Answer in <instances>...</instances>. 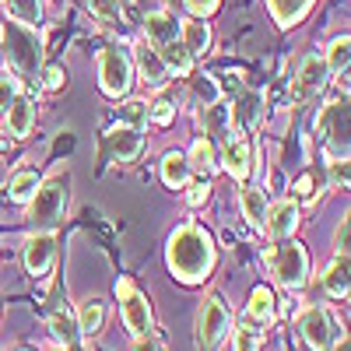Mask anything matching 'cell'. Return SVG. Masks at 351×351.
<instances>
[{
	"instance_id": "obj_1",
	"label": "cell",
	"mask_w": 351,
	"mask_h": 351,
	"mask_svg": "<svg viewBox=\"0 0 351 351\" xmlns=\"http://www.w3.org/2000/svg\"><path fill=\"white\" fill-rule=\"evenodd\" d=\"M165 260H169V271L183 285H197V281L208 278L211 267H215V239L193 221L180 225L169 236Z\"/></svg>"
},
{
	"instance_id": "obj_2",
	"label": "cell",
	"mask_w": 351,
	"mask_h": 351,
	"mask_svg": "<svg viewBox=\"0 0 351 351\" xmlns=\"http://www.w3.org/2000/svg\"><path fill=\"white\" fill-rule=\"evenodd\" d=\"M67 197H71V176L67 172H53L46 183L36 186L32 200H28V221L36 232H49L64 221L67 211Z\"/></svg>"
},
{
	"instance_id": "obj_3",
	"label": "cell",
	"mask_w": 351,
	"mask_h": 351,
	"mask_svg": "<svg viewBox=\"0 0 351 351\" xmlns=\"http://www.w3.org/2000/svg\"><path fill=\"white\" fill-rule=\"evenodd\" d=\"M4 36V49H8V60L18 74L25 77H36L43 71V39L36 36V28H28L21 21H8L0 28Z\"/></svg>"
},
{
	"instance_id": "obj_4",
	"label": "cell",
	"mask_w": 351,
	"mask_h": 351,
	"mask_svg": "<svg viewBox=\"0 0 351 351\" xmlns=\"http://www.w3.org/2000/svg\"><path fill=\"white\" fill-rule=\"evenodd\" d=\"M316 134L324 137L330 162H348V99L327 102L316 116Z\"/></svg>"
},
{
	"instance_id": "obj_5",
	"label": "cell",
	"mask_w": 351,
	"mask_h": 351,
	"mask_svg": "<svg viewBox=\"0 0 351 351\" xmlns=\"http://www.w3.org/2000/svg\"><path fill=\"white\" fill-rule=\"evenodd\" d=\"M130 60H127V53L123 49H116V46H106L102 56H99V84H102V92L109 99H123L130 92Z\"/></svg>"
},
{
	"instance_id": "obj_6",
	"label": "cell",
	"mask_w": 351,
	"mask_h": 351,
	"mask_svg": "<svg viewBox=\"0 0 351 351\" xmlns=\"http://www.w3.org/2000/svg\"><path fill=\"white\" fill-rule=\"evenodd\" d=\"M228 327H232V316H228L225 302L218 295L204 299V306L197 313V344H200V351H215L221 344V337L228 334Z\"/></svg>"
},
{
	"instance_id": "obj_7",
	"label": "cell",
	"mask_w": 351,
	"mask_h": 351,
	"mask_svg": "<svg viewBox=\"0 0 351 351\" xmlns=\"http://www.w3.org/2000/svg\"><path fill=\"white\" fill-rule=\"evenodd\" d=\"M271 271H274V278H278L285 288H302V285H306V271H309L306 250H302L299 243L285 239L281 246L271 250Z\"/></svg>"
},
{
	"instance_id": "obj_8",
	"label": "cell",
	"mask_w": 351,
	"mask_h": 351,
	"mask_svg": "<svg viewBox=\"0 0 351 351\" xmlns=\"http://www.w3.org/2000/svg\"><path fill=\"white\" fill-rule=\"evenodd\" d=\"M116 295H120V309H123V324L134 337H148L152 334V306L148 299L134 288V281H116Z\"/></svg>"
},
{
	"instance_id": "obj_9",
	"label": "cell",
	"mask_w": 351,
	"mask_h": 351,
	"mask_svg": "<svg viewBox=\"0 0 351 351\" xmlns=\"http://www.w3.org/2000/svg\"><path fill=\"white\" fill-rule=\"evenodd\" d=\"M327 81H330V67L324 64V56H316V53L306 56L299 74H295V81H291V102H295V106L313 102L327 88Z\"/></svg>"
},
{
	"instance_id": "obj_10",
	"label": "cell",
	"mask_w": 351,
	"mask_h": 351,
	"mask_svg": "<svg viewBox=\"0 0 351 351\" xmlns=\"http://www.w3.org/2000/svg\"><path fill=\"white\" fill-rule=\"evenodd\" d=\"M53 260H56V239H53V232H32V236L25 239V267H28V274H32V278L49 274Z\"/></svg>"
},
{
	"instance_id": "obj_11",
	"label": "cell",
	"mask_w": 351,
	"mask_h": 351,
	"mask_svg": "<svg viewBox=\"0 0 351 351\" xmlns=\"http://www.w3.org/2000/svg\"><path fill=\"white\" fill-rule=\"evenodd\" d=\"M299 334H302V341H306L313 351H330V344H334L330 316H327L324 309H316V306L302 313V319H299Z\"/></svg>"
},
{
	"instance_id": "obj_12",
	"label": "cell",
	"mask_w": 351,
	"mask_h": 351,
	"mask_svg": "<svg viewBox=\"0 0 351 351\" xmlns=\"http://www.w3.org/2000/svg\"><path fill=\"white\" fill-rule=\"evenodd\" d=\"M134 60H137V71H141V77H144L148 88H165L169 84V67H165V60L158 56V49L152 43H137Z\"/></svg>"
},
{
	"instance_id": "obj_13",
	"label": "cell",
	"mask_w": 351,
	"mask_h": 351,
	"mask_svg": "<svg viewBox=\"0 0 351 351\" xmlns=\"http://www.w3.org/2000/svg\"><path fill=\"white\" fill-rule=\"evenodd\" d=\"M250 158H253V152H250V141H246V137H236V134L221 137L218 162H221L232 176H236V180H246V176H250Z\"/></svg>"
},
{
	"instance_id": "obj_14",
	"label": "cell",
	"mask_w": 351,
	"mask_h": 351,
	"mask_svg": "<svg viewBox=\"0 0 351 351\" xmlns=\"http://www.w3.org/2000/svg\"><path fill=\"white\" fill-rule=\"evenodd\" d=\"M299 225V204L295 200H278L274 208H267V218H263V232L271 239H288Z\"/></svg>"
},
{
	"instance_id": "obj_15",
	"label": "cell",
	"mask_w": 351,
	"mask_h": 351,
	"mask_svg": "<svg viewBox=\"0 0 351 351\" xmlns=\"http://www.w3.org/2000/svg\"><path fill=\"white\" fill-rule=\"evenodd\" d=\"M141 148H144L141 130H134V127H127V123H120V127L109 130V152H112L116 162H134V158L141 155Z\"/></svg>"
},
{
	"instance_id": "obj_16",
	"label": "cell",
	"mask_w": 351,
	"mask_h": 351,
	"mask_svg": "<svg viewBox=\"0 0 351 351\" xmlns=\"http://www.w3.org/2000/svg\"><path fill=\"white\" fill-rule=\"evenodd\" d=\"M144 43H152V46H165L172 39H180V18L169 14V11H155L144 18Z\"/></svg>"
},
{
	"instance_id": "obj_17",
	"label": "cell",
	"mask_w": 351,
	"mask_h": 351,
	"mask_svg": "<svg viewBox=\"0 0 351 351\" xmlns=\"http://www.w3.org/2000/svg\"><path fill=\"white\" fill-rule=\"evenodd\" d=\"M8 130L14 134V137H25L28 130H32V123H36V106H32V99H25V95H18L11 106H8Z\"/></svg>"
},
{
	"instance_id": "obj_18",
	"label": "cell",
	"mask_w": 351,
	"mask_h": 351,
	"mask_svg": "<svg viewBox=\"0 0 351 351\" xmlns=\"http://www.w3.org/2000/svg\"><path fill=\"white\" fill-rule=\"evenodd\" d=\"M313 4H316V0H267V8H271V14H274V21H278L281 28L299 25V21L309 14Z\"/></svg>"
},
{
	"instance_id": "obj_19",
	"label": "cell",
	"mask_w": 351,
	"mask_h": 351,
	"mask_svg": "<svg viewBox=\"0 0 351 351\" xmlns=\"http://www.w3.org/2000/svg\"><path fill=\"white\" fill-rule=\"evenodd\" d=\"M200 123H204V130L215 134V137H228L232 134V109L218 99V102L200 109Z\"/></svg>"
},
{
	"instance_id": "obj_20",
	"label": "cell",
	"mask_w": 351,
	"mask_h": 351,
	"mask_svg": "<svg viewBox=\"0 0 351 351\" xmlns=\"http://www.w3.org/2000/svg\"><path fill=\"white\" fill-rule=\"evenodd\" d=\"M190 162H186V155H180V152H169L165 158H162V183L165 186H172V190H183L186 183H190Z\"/></svg>"
},
{
	"instance_id": "obj_21",
	"label": "cell",
	"mask_w": 351,
	"mask_h": 351,
	"mask_svg": "<svg viewBox=\"0 0 351 351\" xmlns=\"http://www.w3.org/2000/svg\"><path fill=\"white\" fill-rule=\"evenodd\" d=\"M155 49H158V56L165 60L169 74H180V77H186V74L193 71V56L186 53V46H183L180 39H172V43H165V46H155Z\"/></svg>"
},
{
	"instance_id": "obj_22",
	"label": "cell",
	"mask_w": 351,
	"mask_h": 351,
	"mask_svg": "<svg viewBox=\"0 0 351 351\" xmlns=\"http://www.w3.org/2000/svg\"><path fill=\"white\" fill-rule=\"evenodd\" d=\"M180 43L186 46L190 56L208 53V46H211V28L204 25V21H186V25H180Z\"/></svg>"
},
{
	"instance_id": "obj_23",
	"label": "cell",
	"mask_w": 351,
	"mask_h": 351,
	"mask_svg": "<svg viewBox=\"0 0 351 351\" xmlns=\"http://www.w3.org/2000/svg\"><path fill=\"white\" fill-rule=\"evenodd\" d=\"M324 288L330 291L334 299H348V291H351V278H348V256H334V263L327 267L324 274Z\"/></svg>"
},
{
	"instance_id": "obj_24",
	"label": "cell",
	"mask_w": 351,
	"mask_h": 351,
	"mask_svg": "<svg viewBox=\"0 0 351 351\" xmlns=\"http://www.w3.org/2000/svg\"><path fill=\"white\" fill-rule=\"evenodd\" d=\"M246 313H250V319H253V324H260V327H267L271 319H274V295H271V288H267V285L253 288V295H250V306H246Z\"/></svg>"
},
{
	"instance_id": "obj_25",
	"label": "cell",
	"mask_w": 351,
	"mask_h": 351,
	"mask_svg": "<svg viewBox=\"0 0 351 351\" xmlns=\"http://www.w3.org/2000/svg\"><path fill=\"white\" fill-rule=\"evenodd\" d=\"M190 169H197V172H204V176H211L215 169H218V152H215V144L208 141V137H200V141H193V148H190Z\"/></svg>"
},
{
	"instance_id": "obj_26",
	"label": "cell",
	"mask_w": 351,
	"mask_h": 351,
	"mask_svg": "<svg viewBox=\"0 0 351 351\" xmlns=\"http://www.w3.org/2000/svg\"><path fill=\"white\" fill-rule=\"evenodd\" d=\"M102 324H106V306H102L99 299H88V302L81 306V313H77V330L92 337V334L102 330Z\"/></svg>"
},
{
	"instance_id": "obj_27",
	"label": "cell",
	"mask_w": 351,
	"mask_h": 351,
	"mask_svg": "<svg viewBox=\"0 0 351 351\" xmlns=\"http://www.w3.org/2000/svg\"><path fill=\"white\" fill-rule=\"evenodd\" d=\"M4 8L14 21H21L28 28H36L43 21V0H4Z\"/></svg>"
},
{
	"instance_id": "obj_28",
	"label": "cell",
	"mask_w": 351,
	"mask_h": 351,
	"mask_svg": "<svg viewBox=\"0 0 351 351\" xmlns=\"http://www.w3.org/2000/svg\"><path fill=\"white\" fill-rule=\"evenodd\" d=\"M348 60H351V39L348 36H337L327 53H324V64L330 67V74H344L348 71Z\"/></svg>"
},
{
	"instance_id": "obj_29",
	"label": "cell",
	"mask_w": 351,
	"mask_h": 351,
	"mask_svg": "<svg viewBox=\"0 0 351 351\" xmlns=\"http://www.w3.org/2000/svg\"><path fill=\"white\" fill-rule=\"evenodd\" d=\"M243 215L253 228L263 225V218H267V197H263V190H243Z\"/></svg>"
},
{
	"instance_id": "obj_30",
	"label": "cell",
	"mask_w": 351,
	"mask_h": 351,
	"mask_svg": "<svg viewBox=\"0 0 351 351\" xmlns=\"http://www.w3.org/2000/svg\"><path fill=\"white\" fill-rule=\"evenodd\" d=\"M36 186H39V176L36 172H14L11 183H8V193H11L14 204H28V200H32V193H36Z\"/></svg>"
},
{
	"instance_id": "obj_31",
	"label": "cell",
	"mask_w": 351,
	"mask_h": 351,
	"mask_svg": "<svg viewBox=\"0 0 351 351\" xmlns=\"http://www.w3.org/2000/svg\"><path fill=\"white\" fill-rule=\"evenodd\" d=\"M88 11H92L102 25H120L123 21V8H120V0H84Z\"/></svg>"
},
{
	"instance_id": "obj_32",
	"label": "cell",
	"mask_w": 351,
	"mask_h": 351,
	"mask_svg": "<svg viewBox=\"0 0 351 351\" xmlns=\"http://www.w3.org/2000/svg\"><path fill=\"white\" fill-rule=\"evenodd\" d=\"M49 330H53L56 341H64V348H67V344H74L77 324H74V316H71L67 309H60V313H53V316H49Z\"/></svg>"
},
{
	"instance_id": "obj_33",
	"label": "cell",
	"mask_w": 351,
	"mask_h": 351,
	"mask_svg": "<svg viewBox=\"0 0 351 351\" xmlns=\"http://www.w3.org/2000/svg\"><path fill=\"white\" fill-rule=\"evenodd\" d=\"M260 341H263V334H260V327H253V319L236 327V334H232V348L236 351H260Z\"/></svg>"
},
{
	"instance_id": "obj_34",
	"label": "cell",
	"mask_w": 351,
	"mask_h": 351,
	"mask_svg": "<svg viewBox=\"0 0 351 351\" xmlns=\"http://www.w3.org/2000/svg\"><path fill=\"white\" fill-rule=\"evenodd\" d=\"M120 120L134 130H141L144 123H148V102H141V99H130L120 106Z\"/></svg>"
},
{
	"instance_id": "obj_35",
	"label": "cell",
	"mask_w": 351,
	"mask_h": 351,
	"mask_svg": "<svg viewBox=\"0 0 351 351\" xmlns=\"http://www.w3.org/2000/svg\"><path fill=\"white\" fill-rule=\"evenodd\" d=\"M260 106H263V102H260V95H243V99H239V106L232 109V116H236V120H239L243 127H253V123L260 120Z\"/></svg>"
},
{
	"instance_id": "obj_36",
	"label": "cell",
	"mask_w": 351,
	"mask_h": 351,
	"mask_svg": "<svg viewBox=\"0 0 351 351\" xmlns=\"http://www.w3.org/2000/svg\"><path fill=\"white\" fill-rule=\"evenodd\" d=\"M193 99H200V106L218 102V81H211V77H193Z\"/></svg>"
},
{
	"instance_id": "obj_37",
	"label": "cell",
	"mask_w": 351,
	"mask_h": 351,
	"mask_svg": "<svg viewBox=\"0 0 351 351\" xmlns=\"http://www.w3.org/2000/svg\"><path fill=\"white\" fill-rule=\"evenodd\" d=\"M148 120H152L155 127H169V123L176 120V106H172L169 99H158V102L148 109Z\"/></svg>"
},
{
	"instance_id": "obj_38",
	"label": "cell",
	"mask_w": 351,
	"mask_h": 351,
	"mask_svg": "<svg viewBox=\"0 0 351 351\" xmlns=\"http://www.w3.org/2000/svg\"><path fill=\"white\" fill-rule=\"evenodd\" d=\"M21 95V88H18V77L11 74H0V112H8V106Z\"/></svg>"
},
{
	"instance_id": "obj_39",
	"label": "cell",
	"mask_w": 351,
	"mask_h": 351,
	"mask_svg": "<svg viewBox=\"0 0 351 351\" xmlns=\"http://www.w3.org/2000/svg\"><path fill=\"white\" fill-rule=\"evenodd\" d=\"M64 81H67V71L64 67H46L43 71V88H46V92H60Z\"/></svg>"
},
{
	"instance_id": "obj_40",
	"label": "cell",
	"mask_w": 351,
	"mask_h": 351,
	"mask_svg": "<svg viewBox=\"0 0 351 351\" xmlns=\"http://www.w3.org/2000/svg\"><path fill=\"white\" fill-rule=\"evenodd\" d=\"M186 11L197 14V18H208L218 11V0H186Z\"/></svg>"
},
{
	"instance_id": "obj_41",
	"label": "cell",
	"mask_w": 351,
	"mask_h": 351,
	"mask_svg": "<svg viewBox=\"0 0 351 351\" xmlns=\"http://www.w3.org/2000/svg\"><path fill=\"white\" fill-rule=\"evenodd\" d=\"M334 253L348 256V215H344V221L337 225V236H334Z\"/></svg>"
},
{
	"instance_id": "obj_42",
	"label": "cell",
	"mask_w": 351,
	"mask_h": 351,
	"mask_svg": "<svg viewBox=\"0 0 351 351\" xmlns=\"http://www.w3.org/2000/svg\"><path fill=\"white\" fill-rule=\"evenodd\" d=\"M330 183L348 186V162H330Z\"/></svg>"
},
{
	"instance_id": "obj_43",
	"label": "cell",
	"mask_w": 351,
	"mask_h": 351,
	"mask_svg": "<svg viewBox=\"0 0 351 351\" xmlns=\"http://www.w3.org/2000/svg\"><path fill=\"white\" fill-rule=\"evenodd\" d=\"M186 200L193 204V208H200L204 200H208V183H197V186H190V193H186Z\"/></svg>"
},
{
	"instance_id": "obj_44",
	"label": "cell",
	"mask_w": 351,
	"mask_h": 351,
	"mask_svg": "<svg viewBox=\"0 0 351 351\" xmlns=\"http://www.w3.org/2000/svg\"><path fill=\"white\" fill-rule=\"evenodd\" d=\"M313 193V180H309V176H302V180L295 183V197H309Z\"/></svg>"
},
{
	"instance_id": "obj_45",
	"label": "cell",
	"mask_w": 351,
	"mask_h": 351,
	"mask_svg": "<svg viewBox=\"0 0 351 351\" xmlns=\"http://www.w3.org/2000/svg\"><path fill=\"white\" fill-rule=\"evenodd\" d=\"M134 351H162V348H158L152 337H137V348H134Z\"/></svg>"
},
{
	"instance_id": "obj_46",
	"label": "cell",
	"mask_w": 351,
	"mask_h": 351,
	"mask_svg": "<svg viewBox=\"0 0 351 351\" xmlns=\"http://www.w3.org/2000/svg\"><path fill=\"white\" fill-rule=\"evenodd\" d=\"M330 348H334V351H348V337H344V341H337V344H330Z\"/></svg>"
}]
</instances>
